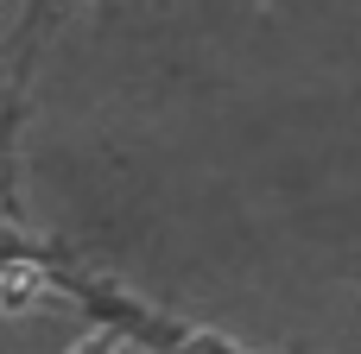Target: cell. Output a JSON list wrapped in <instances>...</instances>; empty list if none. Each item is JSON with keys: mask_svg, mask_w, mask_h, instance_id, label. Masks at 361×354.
I'll use <instances>...</instances> for the list:
<instances>
[{"mask_svg": "<svg viewBox=\"0 0 361 354\" xmlns=\"http://www.w3.org/2000/svg\"><path fill=\"white\" fill-rule=\"evenodd\" d=\"M44 291V279H38V266H13L6 279H0V310H19L25 298H38Z\"/></svg>", "mask_w": 361, "mask_h": 354, "instance_id": "obj_1", "label": "cell"}, {"mask_svg": "<svg viewBox=\"0 0 361 354\" xmlns=\"http://www.w3.org/2000/svg\"><path fill=\"white\" fill-rule=\"evenodd\" d=\"M76 354H114V336H95V342H82Z\"/></svg>", "mask_w": 361, "mask_h": 354, "instance_id": "obj_2", "label": "cell"}]
</instances>
